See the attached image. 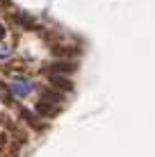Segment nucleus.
I'll return each mask as SVG.
<instances>
[{
    "mask_svg": "<svg viewBox=\"0 0 155 157\" xmlns=\"http://www.w3.org/2000/svg\"><path fill=\"white\" fill-rule=\"evenodd\" d=\"M9 91H12L16 98H25V96H30L32 91H34V84H32L30 80H14V82L9 84Z\"/></svg>",
    "mask_w": 155,
    "mask_h": 157,
    "instance_id": "obj_1",
    "label": "nucleus"
},
{
    "mask_svg": "<svg viewBox=\"0 0 155 157\" xmlns=\"http://www.w3.org/2000/svg\"><path fill=\"white\" fill-rule=\"evenodd\" d=\"M2 36H5V30H2V25H0V39H2Z\"/></svg>",
    "mask_w": 155,
    "mask_h": 157,
    "instance_id": "obj_2",
    "label": "nucleus"
}]
</instances>
